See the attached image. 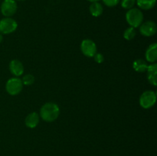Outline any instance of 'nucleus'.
Wrapping results in <instances>:
<instances>
[{
	"mask_svg": "<svg viewBox=\"0 0 157 156\" xmlns=\"http://www.w3.org/2000/svg\"><path fill=\"white\" fill-rule=\"evenodd\" d=\"M60 114L59 106L55 102H47L41 106L40 115L41 119L48 122H54L58 118Z\"/></svg>",
	"mask_w": 157,
	"mask_h": 156,
	"instance_id": "nucleus-1",
	"label": "nucleus"
},
{
	"mask_svg": "<svg viewBox=\"0 0 157 156\" xmlns=\"http://www.w3.org/2000/svg\"><path fill=\"white\" fill-rule=\"evenodd\" d=\"M126 20L130 27L138 28L144 21V14L140 9L132 8L126 13Z\"/></svg>",
	"mask_w": 157,
	"mask_h": 156,
	"instance_id": "nucleus-2",
	"label": "nucleus"
},
{
	"mask_svg": "<svg viewBox=\"0 0 157 156\" xmlns=\"http://www.w3.org/2000/svg\"><path fill=\"white\" fill-rule=\"evenodd\" d=\"M23 88L22 81L18 77L10 78L6 84V89L7 93L12 96H15L21 93Z\"/></svg>",
	"mask_w": 157,
	"mask_h": 156,
	"instance_id": "nucleus-3",
	"label": "nucleus"
},
{
	"mask_svg": "<svg viewBox=\"0 0 157 156\" xmlns=\"http://www.w3.org/2000/svg\"><path fill=\"white\" fill-rule=\"evenodd\" d=\"M18 28V23L11 17H6L0 20V33L8 35L15 32Z\"/></svg>",
	"mask_w": 157,
	"mask_h": 156,
	"instance_id": "nucleus-4",
	"label": "nucleus"
},
{
	"mask_svg": "<svg viewBox=\"0 0 157 156\" xmlns=\"http://www.w3.org/2000/svg\"><path fill=\"white\" fill-rule=\"evenodd\" d=\"M156 94L152 90H147L141 94L140 97V105L144 109H150L155 105Z\"/></svg>",
	"mask_w": 157,
	"mask_h": 156,
	"instance_id": "nucleus-5",
	"label": "nucleus"
},
{
	"mask_svg": "<svg viewBox=\"0 0 157 156\" xmlns=\"http://www.w3.org/2000/svg\"><path fill=\"white\" fill-rule=\"evenodd\" d=\"M81 50L83 54L87 58H93L97 53V45L90 39L83 40L81 44Z\"/></svg>",
	"mask_w": 157,
	"mask_h": 156,
	"instance_id": "nucleus-6",
	"label": "nucleus"
},
{
	"mask_svg": "<svg viewBox=\"0 0 157 156\" xmlns=\"http://www.w3.org/2000/svg\"><path fill=\"white\" fill-rule=\"evenodd\" d=\"M18 6L15 0H4L1 5V12L5 17H11L17 12Z\"/></svg>",
	"mask_w": 157,
	"mask_h": 156,
	"instance_id": "nucleus-7",
	"label": "nucleus"
},
{
	"mask_svg": "<svg viewBox=\"0 0 157 156\" xmlns=\"http://www.w3.org/2000/svg\"><path fill=\"white\" fill-rule=\"evenodd\" d=\"M140 26V32L144 36L151 37L156 33L157 27L153 21H147L143 22Z\"/></svg>",
	"mask_w": 157,
	"mask_h": 156,
	"instance_id": "nucleus-8",
	"label": "nucleus"
},
{
	"mask_svg": "<svg viewBox=\"0 0 157 156\" xmlns=\"http://www.w3.org/2000/svg\"><path fill=\"white\" fill-rule=\"evenodd\" d=\"M9 70L14 76L18 77V76L22 75L23 72H24V66L20 61L14 59L9 64Z\"/></svg>",
	"mask_w": 157,
	"mask_h": 156,
	"instance_id": "nucleus-9",
	"label": "nucleus"
},
{
	"mask_svg": "<svg viewBox=\"0 0 157 156\" xmlns=\"http://www.w3.org/2000/svg\"><path fill=\"white\" fill-rule=\"evenodd\" d=\"M146 60L148 62L153 64L156 63L157 60V44L156 43H153L151 44L148 47H147V50H146L145 54Z\"/></svg>",
	"mask_w": 157,
	"mask_h": 156,
	"instance_id": "nucleus-10",
	"label": "nucleus"
},
{
	"mask_svg": "<svg viewBox=\"0 0 157 156\" xmlns=\"http://www.w3.org/2000/svg\"><path fill=\"white\" fill-rule=\"evenodd\" d=\"M147 79H148L149 82L153 86L157 85V64L156 63H153L150 65H148L147 67Z\"/></svg>",
	"mask_w": 157,
	"mask_h": 156,
	"instance_id": "nucleus-11",
	"label": "nucleus"
},
{
	"mask_svg": "<svg viewBox=\"0 0 157 156\" xmlns=\"http://www.w3.org/2000/svg\"><path fill=\"white\" fill-rule=\"evenodd\" d=\"M40 120V116L35 112L33 113H31L30 114L28 115L25 118V125L28 128H34L38 125Z\"/></svg>",
	"mask_w": 157,
	"mask_h": 156,
	"instance_id": "nucleus-12",
	"label": "nucleus"
},
{
	"mask_svg": "<svg viewBox=\"0 0 157 156\" xmlns=\"http://www.w3.org/2000/svg\"><path fill=\"white\" fill-rule=\"evenodd\" d=\"M103 6L98 2H91L89 7V11H90L91 15L94 17H99L100 15H102L103 13Z\"/></svg>",
	"mask_w": 157,
	"mask_h": 156,
	"instance_id": "nucleus-13",
	"label": "nucleus"
},
{
	"mask_svg": "<svg viewBox=\"0 0 157 156\" xmlns=\"http://www.w3.org/2000/svg\"><path fill=\"white\" fill-rule=\"evenodd\" d=\"M156 0H136L138 7L143 10H150L155 6Z\"/></svg>",
	"mask_w": 157,
	"mask_h": 156,
	"instance_id": "nucleus-14",
	"label": "nucleus"
},
{
	"mask_svg": "<svg viewBox=\"0 0 157 156\" xmlns=\"http://www.w3.org/2000/svg\"><path fill=\"white\" fill-rule=\"evenodd\" d=\"M133 67L136 72L139 73H144L147 70L148 64L146 61L143 59H136L133 63Z\"/></svg>",
	"mask_w": 157,
	"mask_h": 156,
	"instance_id": "nucleus-15",
	"label": "nucleus"
},
{
	"mask_svg": "<svg viewBox=\"0 0 157 156\" xmlns=\"http://www.w3.org/2000/svg\"><path fill=\"white\" fill-rule=\"evenodd\" d=\"M136 35V30L134 28L130 27L126 29L124 32V38H125L127 41H131L135 38Z\"/></svg>",
	"mask_w": 157,
	"mask_h": 156,
	"instance_id": "nucleus-16",
	"label": "nucleus"
},
{
	"mask_svg": "<svg viewBox=\"0 0 157 156\" xmlns=\"http://www.w3.org/2000/svg\"><path fill=\"white\" fill-rule=\"evenodd\" d=\"M21 81H22L23 85L30 86L35 82V76L32 74H26L23 76Z\"/></svg>",
	"mask_w": 157,
	"mask_h": 156,
	"instance_id": "nucleus-17",
	"label": "nucleus"
},
{
	"mask_svg": "<svg viewBox=\"0 0 157 156\" xmlns=\"http://www.w3.org/2000/svg\"><path fill=\"white\" fill-rule=\"evenodd\" d=\"M136 4V0H122L121 1V6L124 9H129L133 8L134 5Z\"/></svg>",
	"mask_w": 157,
	"mask_h": 156,
	"instance_id": "nucleus-18",
	"label": "nucleus"
},
{
	"mask_svg": "<svg viewBox=\"0 0 157 156\" xmlns=\"http://www.w3.org/2000/svg\"><path fill=\"white\" fill-rule=\"evenodd\" d=\"M104 4L108 7H114L119 4L121 0H102Z\"/></svg>",
	"mask_w": 157,
	"mask_h": 156,
	"instance_id": "nucleus-19",
	"label": "nucleus"
},
{
	"mask_svg": "<svg viewBox=\"0 0 157 156\" xmlns=\"http://www.w3.org/2000/svg\"><path fill=\"white\" fill-rule=\"evenodd\" d=\"M94 58L95 62L98 63V64H101V63L104 62V55L101 53H96L94 56Z\"/></svg>",
	"mask_w": 157,
	"mask_h": 156,
	"instance_id": "nucleus-20",
	"label": "nucleus"
},
{
	"mask_svg": "<svg viewBox=\"0 0 157 156\" xmlns=\"http://www.w3.org/2000/svg\"><path fill=\"white\" fill-rule=\"evenodd\" d=\"M3 41V36H2V34L0 33V43H2V41Z\"/></svg>",
	"mask_w": 157,
	"mask_h": 156,
	"instance_id": "nucleus-21",
	"label": "nucleus"
},
{
	"mask_svg": "<svg viewBox=\"0 0 157 156\" xmlns=\"http://www.w3.org/2000/svg\"><path fill=\"white\" fill-rule=\"evenodd\" d=\"M87 1L90 2H99L100 0H87Z\"/></svg>",
	"mask_w": 157,
	"mask_h": 156,
	"instance_id": "nucleus-22",
	"label": "nucleus"
},
{
	"mask_svg": "<svg viewBox=\"0 0 157 156\" xmlns=\"http://www.w3.org/2000/svg\"><path fill=\"white\" fill-rule=\"evenodd\" d=\"M18 1H22V0H18Z\"/></svg>",
	"mask_w": 157,
	"mask_h": 156,
	"instance_id": "nucleus-23",
	"label": "nucleus"
}]
</instances>
